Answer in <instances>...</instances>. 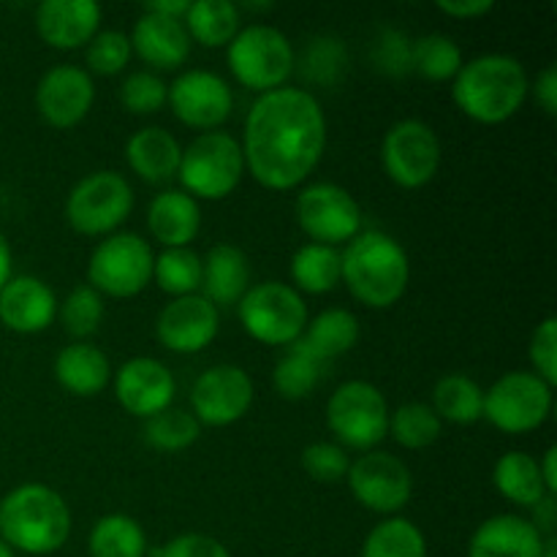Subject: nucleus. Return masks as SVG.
<instances>
[{"instance_id":"e433bc0d","label":"nucleus","mask_w":557,"mask_h":557,"mask_svg":"<svg viewBox=\"0 0 557 557\" xmlns=\"http://www.w3.org/2000/svg\"><path fill=\"white\" fill-rule=\"evenodd\" d=\"M444 433V422L428 403H403L389 411V435L403 449H428Z\"/></svg>"},{"instance_id":"c756f323","label":"nucleus","mask_w":557,"mask_h":557,"mask_svg":"<svg viewBox=\"0 0 557 557\" xmlns=\"http://www.w3.org/2000/svg\"><path fill=\"white\" fill-rule=\"evenodd\" d=\"M183 25L190 41L207 49H221L228 47L243 27V11L232 0H196L188 5Z\"/></svg>"},{"instance_id":"f257e3e1","label":"nucleus","mask_w":557,"mask_h":557,"mask_svg":"<svg viewBox=\"0 0 557 557\" xmlns=\"http://www.w3.org/2000/svg\"><path fill=\"white\" fill-rule=\"evenodd\" d=\"M245 172L270 190L302 185L326 150V117L319 98L305 87H277L253 101L245 114Z\"/></svg>"},{"instance_id":"37998d69","label":"nucleus","mask_w":557,"mask_h":557,"mask_svg":"<svg viewBox=\"0 0 557 557\" xmlns=\"http://www.w3.org/2000/svg\"><path fill=\"white\" fill-rule=\"evenodd\" d=\"M169 85L156 71H134L120 85V103L131 114H156L166 107Z\"/></svg>"},{"instance_id":"0eeeda50","label":"nucleus","mask_w":557,"mask_h":557,"mask_svg":"<svg viewBox=\"0 0 557 557\" xmlns=\"http://www.w3.org/2000/svg\"><path fill=\"white\" fill-rule=\"evenodd\" d=\"M243 330L256 343L288 348L302 337L308 326V305L292 283L261 281L245 292L237 302Z\"/></svg>"},{"instance_id":"4d7b16f0","label":"nucleus","mask_w":557,"mask_h":557,"mask_svg":"<svg viewBox=\"0 0 557 557\" xmlns=\"http://www.w3.org/2000/svg\"><path fill=\"white\" fill-rule=\"evenodd\" d=\"M0 557H16V555H14V549H11L9 544L3 542V539H0Z\"/></svg>"},{"instance_id":"6ab92c4d","label":"nucleus","mask_w":557,"mask_h":557,"mask_svg":"<svg viewBox=\"0 0 557 557\" xmlns=\"http://www.w3.org/2000/svg\"><path fill=\"white\" fill-rule=\"evenodd\" d=\"M221 332V310L201 294L177 297L158 313L156 337L174 354H199Z\"/></svg>"},{"instance_id":"a19ab883","label":"nucleus","mask_w":557,"mask_h":557,"mask_svg":"<svg viewBox=\"0 0 557 557\" xmlns=\"http://www.w3.org/2000/svg\"><path fill=\"white\" fill-rule=\"evenodd\" d=\"M348 65V49L341 38L335 36H319L308 44L302 58V74L305 79L313 85H335L343 79Z\"/></svg>"},{"instance_id":"3c124183","label":"nucleus","mask_w":557,"mask_h":557,"mask_svg":"<svg viewBox=\"0 0 557 557\" xmlns=\"http://www.w3.org/2000/svg\"><path fill=\"white\" fill-rule=\"evenodd\" d=\"M539 471H542V482L549 495L557 493V446H549L544 457L539 460Z\"/></svg>"},{"instance_id":"1a4fd4ad","label":"nucleus","mask_w":557,"mask_h":557,"mask_svg":"<svg viewBox=\"0 0 557 557\" xmlns=\"http://www.w3.org/2000/svg\"><path fill=\"white\" fill-rule=\"evenodd\" d=\"M326 428L337 446L373 451L389 435V403L384 392L362 379L341 384L326 400Z\"/></svg>"},{"instance_id":"58836bf2","label":"nucleus","mask_w":557,"mask_h":557,"mask_svg":"<svg viewBox=\"0 0 557 557\" xmlns=\"http://www.w3.org/2000/svg\"><path fill=\"white\" fill-rule=\"evenodd\" d=\"M201 435V424L196 422V417L185 408H166V411L156 413V417L145 419V428H141V438L158 451H185L188 446H194Z\"/></svg>"},{"instance_id":"c9c22d12","label":"nucleus","mask_w":557,"mask_h":557,"mask_svg":"<svg viewBox=\"0 0 557 557\" xmlns=\"http://www.w3.org/2000/svg\"><path fill=\"white\" fill-rule=\"evenodd\" d=\"M152 281L172 299L199 294L201 256L190 248H163L152 261Z\"/></svg>"},{"instance_id":"09e8293b","label":"nucleus","mask_w":557,"mask_h":557,"mask_svg":"<svg viewBox=\"0 0 557 557\" xmlns=\"http://www.w3.org/2000/svg\"><path fill=\"white\" fill-rule=\"evenodd\" d=\"M533 96H536V103L544 109V114L555 117L557 114V69L555 65H547L542 74L533 82Z\"/></svg>"},{"instance_id":"aec40b11","label":"nucleus","mask_w":557,"mask_h":557,"mask_svg":"<svg viewBox=\"0 0 557 557\" xmlns=\"http://www.w3.org/2000/svg\"><path fill=\"white\" fill-rule=\"evenodd\" d=\"M58 319V297L36 275H14L0 288V324L16 335L47 332Z\"/></svg>"},{"instance_id":"473e14b6","label":"nucleus","mask_w":557,"mask_h":557,"mask_svg":"<svg viewBox=\"0 0 557 557\" xmlns=\"http://www.w3.org/2000/svg\"><path fill=\"white\" fill-rule=\"evenodd\" d=\"M90 557H145L147 533L134 517L103 515L87 536Z\"/></svg>"},{"instance_id":"dca6fc26","label":"nucleus","mask_w":557,"mask_h":557,"mask_svg":"<svg viewBox=\"0 0 557 557\" xmlns=\"http://www.w3.org/2000/svg\"><path fill=\"white\" fill-rule=\"evenodd\" d=\"M169 107L174 117L188 128L218 131L234 109V96L221 74L207 69H188L169 85Z\"/></svg>"},{"instance_id":"412c9836","label":"nucleus","mask_w":557,"mask_h":557,"mask_svg":"<svg viewBox=\"0 0 557 557\" xmlns=\"http://www.w3.org/2000/svg\"><path fill=\"white\" fill-rule=\"evenodd\" d=\"M101 30V5L96 0H44L36 9V33L52 49H79Z\"/></svg>"},{"instance_id":"603ef678","label":"nucleus","mask_w":557,"mask_h":557,"mask_svg":"<svg viewBox=\"0 0 557 557\" xmlns=\"http://www.w3.org/2000/svg\"><path fill=\"white\" fill-rule=\"evenodd\" d=\"M188 0H158V3H147L145 11H150V14H161V16H169V20H185V14H188Z\"/></svg>"},{"instance_id":"c03bdc74","label":"nucleus","mask_w":557,"mask_h":557,"mask_svg":"<svg viewBox=\"0 0 557 557\" xmlns=\"http://www.w3.org/2000/svg\"><path fill=\"white\" fill-rule=\"evenodd\" d=\"M348 460L346 449L337 444H330V441H315L308 449L302 451V468L310 479L321 484H335L343 482L348 473Z\"/></svg>"},{"instance_id":"f704fd0d","label":"nucleus","mask_w":557,"mask_h":557,"mask_svg":"<svg viewBox=\"0 0 557 557\" xmlns=\"http://www.w3.org/2000/svg\"><path fill=\"white\" fill-rule=\"evenodd\" d=\"M362 557H428V539L406 517H386L364 539Z\"/></svg>"},{"instance_id":"7ed1b4c3","label":"nucleus","mask_w":557,"mask_h":557,"mask_svg":"<svg viewBox=\"0 0 557 557\" xmlns=\"http://www.w3.org/2000/svg\"><path fill=\"white\" fill-rule=\"evenodd\" d=\"M341 281L364 308L386 310L406 297L411 261L389 234L359 232L341 250Z\"/></svg>"},{"instance_id":"2f4dec72","label":"nucleus","mask_w":557,"mask_h":557,"mask_svg":"<svg viewBox=\"0 0 557 557\" xmlns=\"http://www.w3.org/2000/svg\"><path fill=\"white\" fill-rule=\"evenodd\" d=\"M441 422L451 424H476L484 413V389L462 373H449L433 386V403H430Z\"/></svg>"},{"instance_id":"5701e85b","label":"nucleus","mask_w":557,"mask_h":557,"mask_svg":"<svg viewBox=\"0 0 557 557\" xmlns=\"http://www.w3.org/2000/svg\"><path fill=\"white\" fill-rule=\"evenodd\" d=\"M549 539L520 515H495L473 531L468 557H542Z\"/></svg>"},{"instance_id":"ea45409f","label":"nucleus","mask_w":557,"mask_h":557,"mask_svg":"<svg viewBox=\"0 0 557 557\" xmlns=\"http://www.w3.org/2000/svg\"><path fill=\"white\" fill-rule=\"evenodd\" d=\"M58 315L76 343H87V337L96 335L103 321V297L92 286L82 283L71 288L69 297L58 305Z\"/></svg>"},{"instance_id":"de8ad7c7","label":"nucleus","mask_w":557,"mask_h":557,"mask_svg":"<svg viewBox=\"0 0 557 557\" xmlns=\"http://www.w3.org/2000/svg\"><path fill=\"white\" fill-rule=\"evenodd\" d=\"M156 557H232L226 544L207 533H180L172 542L163 544Z\"/></svg>"},{"instance_id":"f03ea898","label":"nucleus","mask_w":557,"mask_h":557,"mask_svg":"<svg viewBox=\"0 0 557 557\" xmlns=\"http://www.w3.org/2000/svg\"><path fill=\"white\" fill-rule=\"evenodd\" d=\"M531 92L525 65L504 52H487L462 63L451 79V96L466 117L498 125L515 117Z\"/></svg>"},{"instance_id":"79ce46f5","label":"nucleus","mask_w":557,"mask_h":557,"mask_svg":"<svg viewBox=\"0 0 557 557\" xmlns=\"http://www.w3.org/2000/svg\"><path fill=\"white\" fill-rule=\"evenodd\" d=\"M134 58V49H131V38L128 33L123 30H98L92 36V41L87 44V69L92 74L101 76H117L123 74L125 65L131 63ZM87 71V74H90Z\"/></svg>"},{"instance_id":"7c9ffc66","label":"nucleus","mask_w":557,"mask_h":557,"mask_svg":"<svg viewBox=\"0 0 557 557\" xmlns=\"http://www.w3.org/2000/svg\"><path fill=\"white\" fill-rule=\"evenodd\" d=\"M292 286L299 294H330L341 283V248L308 243L292 256L288 264Z\"/></svg>"},{"instance_id":"c85d7f7f","label":"nucleus","mask_w":557,"mask_h":557,"mask_svg":"<svg viewBox=\"0 0 557 557\" xmlns=\"http://www.w3.org/2000/svg\"><path fill=\"white\" fill-rule=\"evenodd\" d=\"M359 319L346 308H330L321 310L315 319H308V326H305L299 343L308 346L321 362L330 364L332 359L343 357V354L351 351L359 343Z\"/></svg>"},{"instance_id":"f8f14e48","label":"nucleus","mask_w":557,"mask_h":557,"mask_svg":"<svg viewBox=\"0 0 557 557\" xmlns=\"http://www.w3.org/2000/svg\"><path fill=\"white\" fill-rule=\"evenodd\" d=\"M381 166L403 190H419L441 169V139L424 120H397L381 141Z\"/></svg>"},{"instance_id":"4468645a","label":"nucleus","mask_w":557,"mask_h":557,"mask_svg":"<svg viewBox=\"0 0 557 557\" xmlns=\"http://www.w3.org/2000/svg\"><path fill=\"white\" fill-rule=\"evenodd\" d=\"M346 482L359 506L384 517L406 509L413 495L411 468L397 455L381 449L362 451V457L348 466Z\"/></svg>"},{"instance_id":"2eb2a0df","label":"nucleus","mask_w":557,"mask_h":557,"mask_svg":"<svg viewBox=\"0 0 557 557\" xmlns=\"http://www.w3.org/2000/svg\"><path fill=\"white\" fill-rule=\"evenodd\" d=\"M253 379L239 364H215L190 386V413L201 428H228L253 406Z\"/></svg>"},{"instance_id":"f3484780","label":"nucleus","mask_w":557,"mask_h":557,"mask_svg":"<svg viewBox=\"0 0 557 557\" xmlns=\"http://www.w3.org/2000/svg\"><path fill=\"white\" fill-rule=\"evenodd\" d=\"M114 397L136 419H150L174 406L177 381L156 357H134L112 373Z\"/></svg>"},{"instance_id":"9d476101","label":"nucleus","mask_w":557,"mask_h":557,"mask_svg":"<svg viewBox=\"0 0 557 557\" xmlns=\"http://www.w3.org/2000/svg\"><path fill=\"white\" fill-rule=\"evenodd\" d=\"M555 386L531 370H511L484 389V413L495 430L506 435H525L544 428L553 413Z\"/></svg>"},{"instance_id":"4c0bfd02","label":"nucleus","mask_w":557,"mask_h":557,"mask_svg":"<svg viewBox=\"0 0 557 557\" xmlns=\"http://www.w3.org/2000/svg\"><path fill=\"white\" fill-rule=\"evenodd\" d=\"M413 71L430 82H451L460 74L462 63V49L457 47L455 38L444 36V33H430L413 41L411 54Z\"/></svg>"},{"instance_id":"bb28decb","label":"nucleus","mask_w":557,"mask_h":557,"mask_svg":"<svg viewBox=\"0 0 557 557\" xmlns=\"http://www.w3.org/2000/svg\"><path fill=\"white\" fill-rule=\"evenodd\" d=\"M54 379L74 397H96L112 381V362L92 343H69L54 357Z\"/></svg>"},{"instance_id":"423d86ee","label":"nucleus","mask_w":557,"mask_h":557,"mask_svg":"<svg viewBox=\"0 0 557 557\" xmlns=\"http://www.w3.org/2000/svg\"><path fill=\"white\" fill-rule=\"evenodd\" d=\"M245 177V158L239 139L226 131L199 134L188 147H183L177 180L196 201H221L237 190Z\"/></svg>"},{"instance_id":"20e7f679","label":"nucleus","mask_w":557,"mask_h":557,"mask_svg":"<svg viewBox=\"0 0 557 557\" xmlns=\"http://www.w3.org/2000/svg\"><path fill=\"white\" fill-rule=\"evenodd\" d=\"M69 536L71 509L58 490L27 482L0 500V539L14 553L52 555Z\"/></svg>"},{"instance_id":"6e6d98bb","label":"nucleus","mask_w":557,"mask_h":557,"mask_svg":"<svg viewBox=\"0 0 557 557\" xmlns=\"http://www.w3.org/2000/svg\"><path fill=\"white\" fill-rule=\"evenodd\" d=\"M542 557H557V542H555V539H549L547 547H544Z\"/></svg>"},{"instance_id":"a18cd8bd","label":"nucleus","mask_w":557,"mask_h":557,"mask_svg":"<svg viewBox=\"0 0 557 557\" xmlns=\"http://www.w3.org/2000/svg\"><path fill=\"white\" fill-rule=\"evenodd\" d=\"M411 54H413V41L403 30H395V27H384L373 44L375 69L384 71V74L389 76L411 74L413 71Z\"/></svg>"},{"instance_id":"864d4df0","label":"nucleus","mask_w":557,"mask_h":557,"mask_svg":"<svg viewBox=\"0 0 557 557\" xmlns=\"http://www.w3.org/2000/svg\"><path fill=\"white\" fill-rule=\"evenodd\" d=\"M14 277V250H11L9 239L0 232V288Z\"/></svg>"},{"instance_id":"cd10ccee","label":"nucleus","mask_w":557,"mask_h":557,"mask_svg":"<svg viewBox=\"0 0 557 557\" xmlns=\"http://www.w3.org/2000/svg\"><path fill=\"white\" fill-rule=\"evenodd\" d=\"M493 484L509 504L522 506V509H536L544 498H549L542 482V471H539V460L520 449L498 457L493 468Z\"/></svg>"},{"instance_id":"ddd939ff","label":"nucleus","mask_w":557,"mask_h":557,"mask_svg":"<svg viewBox=\"0 0 557 557\" xmlns=\"http://www.w3.org/2000/svg\"><path fill=\"white\" fill-rule=\"evenodd\" d=\"M299 228L310 243L341 248L362 232V207L337 183H310L294 205Z\"/></svg>"},{"instance_id":"6e6552de","label":"nucleus","mask_w":557,"mask_h":557,"mask_svg":"<svg viewBox=\"0 0 557 557\" xmlns=\"http://www.w3.org/2000/svg\"><path fill=\"white\" fill-rule=\"evenodd\" d=\"M134 212V188L114 169L85 174L65 199V221L82 237H109Z\"/></svg>"},{"instance_id":"5fc2aeb1","label":"nucleus","mask_w":557,"mask_h":557,"mask_svg":"<svg viewBox=\"0 0 557 557\" xmlns=\"http://www.w3.org/2000/svg\"><path fill=\"white\" fill-rule=\"evenodd\" d=\"M272 3H243L239 11H270Z\"/></svg>"},{"instance_id":"4be33fe9","label":"nucleus","mask_w":557,"mask_h":557,"mask_svg":"<svg viewBox=\"0 0 557 557\" xmlns=\"http://www.w3.org/2000/svg\"><path fill=\"white\" fill-rule=\"evenodd\" d=\"M128 38L136 58L156 71H177L190 54V36L183 20H169L150 11H141Z\"/></svg>"},{"instance_id":"8fccbe9b","label":"nucleus","mask_w":557,"mask_h":557,"mask_svg":"<svg viewBox=\"0 0 557 557\" xmlns=\"http://www.w3.org/2000/svg\"><path fill=\"white\" fill-rule=\"evenodd\" d=\"M438 11L451 20H479L493 11V0H438Z\"/></svg>"},{"instance_id":"9b49d317","label":"nucleus","mask_w":557,"mask_h":557,"mask_svg":"<svg viewBox=\"0 0 557 557\" xmlns=\"http://www.w3.org/2000/svg\"><path fill=\"white\" fill-rule=\"evenodd\" d=\"M150 243L134 232H114L92 248L87 261V286L96 288L101 297L131 299L147 288L152 281Z\"/></svg>"},{"instance_id":"49530a36","label":"nucleus","mask_w":557,"mask_h":557,"mask_svg":"<svg viewBox=\"0 0 557 557\" xmlns=\"http://www.w3.org/2000/svg\"><path fill=\"white\" fill-rule=\"evenodd\" d=\"M528 359H531V373L547 381L549 386L557 384V319L547 315L533 330L528 343Z\"/></svg>"},{"instance_id":"a211bd4d","label":"nucleus","mask_w":557,"mask_h":557,"mask_svg":"<svg viewBox=\"0 0 557 557\" xmlns=\"http://www.w3.org/2000/svg\"><path fill=\"white\" fill-rule=\"evenodd\" d=\"M96 101L92 76L79 65H52L36 85V109L47 125L58 131L76 128Z\"/></svg>"},{"instance_id":"39448f33","label":"nucleus","mask_w":557,"mask_h":557,"mask_svg":"<svg viewBox=\"0 0 557 557\" xmlns=\"http://www.w3.org/2000/svg\"><path fill=\"white\" fill-rule=\"evenodd\" d=\"M226 63L245 90L264 96L286 85L297 65V52L286 33L264 22H253L239 27L232 38L226 47Z\"/></svg>"},{"instance_id":"b1692460","label":"nucleus","mask_w":557,"mask_h":557,"mask_svg":"<svg viewBox=\"0 0 557 557\" xmlns=\"http://www.w3.org/2000/svg\"><path fill=\"white\" fill-rule=\"evenodd\" d=\"M248 288L250 261L245 256V250L232 243L212 245L210 253L201 259V297L210 299L221 310L237 305Z\"/></svg>"},{"instance_id":"393cba45","label":"nucleus","mask_w":557,"mask_h":557,"mask_svg":"<svg viewBox=\"0 0 557 557\" xmlns=\"http://www.w3.org/2000/svg\"><path fill=\"white\" fill-rule=\"evenodd\" d=\"M147 228L163 248H190L201 228L199 201L180 188L161 190L147 207Z\"/></svg>"},{"instance_id":"72a5a7b5","label":"nucleus","mask_w":557,"mask_h":557,"mask_svg":"<svg viewBox=\"0 0 557 557\" xmlns=\"http://www.w3.org/2000/svg\"><path fill=\"white\" fill-rule=\"evenodd\" d=\"M324 370L326 362H321L308 346L297 341L288 346V351L272 370V384H275L277 395L286 400H305L319 386Z\"/></svg>"},{"instance_id":"a878e982","label":"nucleus","mask_w":557,"mask_h":557,"mask_svg":"<svg viewBox=\"0 0 557 557\" xmlns=\"http://www.w3.org/2000/svg\"><path fill=\"white\" fill-rule=\"evenodd\" d=\"M180 158H183V145L161 125L139 128L125 145V161L131 172L150 185H163L177 177Z\"/></svg>"}]
</instances>
